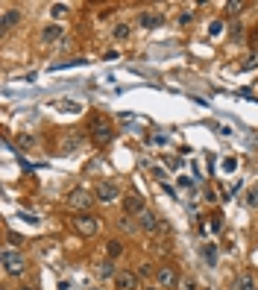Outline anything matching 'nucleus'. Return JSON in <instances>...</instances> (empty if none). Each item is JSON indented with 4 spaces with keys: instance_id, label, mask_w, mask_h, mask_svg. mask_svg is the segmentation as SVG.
Instances as JSON below:
<instances>
[{
    "instance_id": "nucleus-20",
    "label": "nucleus",
    "mask_w": 258,
    "mask_h": 290,
    "mask_svg": "<svg viewBox=\"0 0 258 290\" xmlns=\"http://www.w3.org/2000/svg\"><path fill=\"white\" fill-rule=\"evenodd\" d=\"M156 270H159V267H152V264H141L138 276H141V279H150V276H156Z\"/></svg>"
},
{
    "instance_id": "nucleus-29",
    "label": "nucleus",
    "mask_w": 258,
    "mask_h": 290,
    "mask_svg": "<svg viewBox=\"0 0 258 290\" xmlns=\"http://www.w3.org/2000/svg\"><path fill=\"white\" fill-rule=\"evenodd\" d=\"M182 287H185V290H197V284H194V281L188 279V281H185V284H182Z\"/></svg>"
},
{
    "instance_id": "nucleus-1",
    "label": "nucleus",
    "mask_w": 258,
    "mask_h": 290,
    "mask_svg": "<svg viewBox=\"0 0 258 290\" xmlns=\"http://www.w3.org/2000/svg\"><path fill=\"white\" fill-rule=\"evenodd\" d=\"M0 264H3V273H6V276H23V273H27V258H23L18 249H3Z\"/></svg>"
},
{
    "instance_id": "nucleus-18",
    "label": "nucleus",
    "mask_w": 258,
    "mask_h": 290,
    "mask_svg": "<svg viewBox=\"0 0 258 290\" xmlns=\"http://www.w3.org/2000/svg\"><path fill=\"white\" fill-rule=\"evenodd\" d=\"M129 30H132L129 23H115V27H112V38H117V41H126Z\"/></svg>"
},
{
    "instance_id": "nucleus-30",
    "label": "nucleus",
    "mask_w": 258,
    "mask_h": 290,
    "mask_svg": "<svg viewBox=\"0 0 258 290\" xmlns=\"http://www.w3.org/2000/svg\"><path fill=\"white\" fill-rule=\"evenodd\" d=\"M21 290H38V287H35V284H27V287H21Z\"/></svg>"
},
{
    "instance_id": "nucleus-23",
    "label": "nucleus",
    "mask_w": 258,
    "mask_h": 290,
    "mask_svg": "<svg viewBox=\"0 0 258 290\" xmlns=\"http://www.w3.org/2000/svg\"><path fill=\"white\" fill-rule=\"evenodd\" d=\"M223 170H226V173H235V170H238V159H223Z\"/></svg>"
},
{
    "instance_id": "nucleus-14",
    "label": "nucleus",
    "mask_w": 258,
    "mask_h": 290,
    "mask_svg": "<svg viewBox=\"0 0 258 290\" xmlns=\"http://www.w3.org/2000/svg\"><path fill=\"white\" fill-rule=\"evenodd\" d=\"M117 229H120V232H126V234H135V232H138V226H135V217L123 214V217L117 220Z\"/></svg>"
},
{
    "instance_id": "nucleus-26",
    "label": "nucleus",
    "mask_w": 258,
    "mask_h": 290,
    "mask_svg": "<svg viewBox=\"0 0 258 290\" xmlns=\"http://www.w3.org/2000/svg\"><path fill=\"white\" fill-rule=\"evenodd\" d=\"M191 21H194V12H191V9H185L182 15H179V23H182V27H185V23H191Z\"/></svg>"
},
{
    "instance_id": "nucleus-5",
    "label": "nucleus",
    "mask_w": 258,
    "mask_h": 290,
    "mask_svg": "<svg viewBox=\"0 0 258 290\" xmlns=\"http://www.w3.org/2000/svg\"><path fill=\"white\" fill-rule=\"evenodd\" d=\"M156 281H159L162 287H176V284H179V273H176L173 264H162V267L156 270Z\"/></svg>"
},
{
    "instance_id": "nucleus-19",
    "label": "nucleus",
    "mask_w": 258,
    "mask_h": 290,
    "mask_svg": "<svg viewBox=\"0 0 258 290\" xmlns=\"http://www.w3.org/2000/svg\"><path fill=\"white\" fill-rule=\"evenodd\" d=\"M202 258H205L209 264H214V261H217V246H214V244H205V246H202Z\"/></svg>"
},
{
    "instance_id": "nucleus-7",
    "label": "nucleus",
    "mask_w": 258,
    "mask_h": 290,
    "mask_svg": "<svg viewBox=\"0 0 258 290\" xmlns=\"http://www.w3.org/2000/svg\"><path fill=\"white\" fill-rule=\"evenodd\" d=\"M94 197H97V202H115L117 199V185L115 182H100V185L94 188Z\"/></svg>"
},
{
    "instance_id": "nucleus-6",
    "label": "nucleus",
    "mask_w": 258,
    "mask_h": 290,
    "mask_svg": "<svg viewBox=\"0 0 258 290\" xmlns=\"http://www.w3.org/2000/svg\"><path fill=\"white\" fill-rule=\"evenodd\" d=\"M138 273H132V270H117L115 276V290H138Z\"/></svg>"
},
{
    "instance_id": "nucleus-22",
    "label": "nucleus",
    "mask_w": 258,
    "mask_h": 290,
    "mask_svg": "<svg viewBox=\"0 0 258 290\" xmlns=\"http://www.w3.org/2000/svg\"><path fill=\"white\" fill-rule=\"evenodd\" d=\"M246 3H241V0H235V3H226V12L229 15H241V9H244Z\"/></svg>"
},
{
    "instance_id": "nucleus-15",
    "label": "nucleus",
    "mask_w": 258,
    "mask_h": 290,
    "mask_svg": "<svg viewBox=\"0 0 258 290\" xmlns=\"http://www.w3.org/2000/svg\"><path fill=\"white\" fill-rule=\"evenodd\" d=\"M106 255H109V261L120 258L123 255V244H120V241H109V244H106Z\"/></svg>"
},
{
    "instance_id": "nucleus-10",
    "label": "nucleus",
    "mask_w": 258,
    "mask_h": 290,
    "mask_svg": "<svg viewBox=\"0 0 258 290\" xmlns=\"http://www.w3.org/2000/svg\"><path fill=\"white\" fill-rule=\"evenodd\" d=\"M18 23H21V9H6V12H3V21H0V33H3V35L12 33Z\"/></svg>"
},
{
    "instance_id": "nucleus-8",
    "label": "nucleus",
    "mask_w": 258,
    "mask_h": 290,
    "mask_svg": "<svg viewBox=\"0 0 258 290\" xmlns=\"http://www.w3.org/2000/svg\"><path fill=\"white\" fill-rule=\"evenodd\" d=\"M138 229H144V232H159V229H164V220H159V217H156V214L147 208V211L138 217Z\"/></svg>"
},
{
    "instance_id": "nucleus-24",
    "label": "nucleus",
    "mask_w": 258,
    "mask_h": 290,
    "mask_svg": "<svg viewBox=\"0 0 258 290\" xmlns=\"http://www.w3.org/2000/svg\"><path fill=\"white\" fill-rule=\"evenodd\" d=\"M33 144H35L33 135H18V147H33Z\"/></svg>"
},
{
    "instance_id": "nucleus-12",
    "label": "nucleus",
    "mask_w": 258,
    "mask_h": 290,
    "mask_svg": "<svg viewBox=\"0 0 258 290\" xmlns=\"http://www.w3.org/2000/svg\"><path fill=\"white\" fill-rule=\"evenodd\" d=\"M59 38H62V27H59V23H50V27L41 30V41H44V44H56Z\"/></svg>"
},
{
    "instance_id": "nucleus-32",
    "label": "nucleus",
    "mask_w": 258,
    "mask_h": 290,
    "mask_svg": "<svg viewBox=\"0 0 258 290\" xmlns=\"http://www.w3.org/2000/svg\"><path fill=\"white\" fill-rule=\"evenodd\" d=\"M255 238H258V234H255Z\"/></svg>"
},
{
    "instance_id": "nucleus-27",
    "label": "nucleus",
    "mask_w": 258,
    "mask_h": 290,
    "mask_svg": "<svg viewBox=\"0 0 258 290\" xmlns=\"http://www.w3.org/2000/svg\"><path fill=\"white\" fill-rule=\"evenodd\" d=\"M211 229H214V232H220V229H223V220H220V217H214V220H211Z\"/></svg>"
},
{
    "instance_id": "nucleus-17",
    "label": "nucleus",
    "mask_w": 258,
    "mask_h": 290,
    "mask_svg": "<svg viewBox=\"0 0 258 290\" xmlns=\"http://www.w3.org/2000/svg\"><path fill=\"white\" fill-rule=\"evenodd\" d=\"M97 276H100V279H112L115 281V264H112V261H103V264H100V267H97Z\"/></svg>"
},
{
    "instance_id": "nucleus-4",
    "label": "nucleus",
    "mask_w": 258,
    "mask_h": 290,
    "mask_svg": "<svg viewBox=\"0 0 258 290\" xmlns=\"http://www.w3.org/2000/svg\"><path fill=\"white\" fill-rule=\"evenodd\" d=\"M144 211H147V199L141 197V194H135V191H132V194H126V197H123V214H129V217H135V220H138Z\"/></svg>"
},
{
    "instance_id": "nucleus-9",
    "label": "nucleus",
    "mask_w": 258,
    "mask_h": 290,
    "mask_svg": "<svg viewBox=\"0 0 258 290\" xmlns=\"http://www.w3.org/2000/svg\"><path fill=\"white\" fill-rule=\"evenodd\" d=\"M112 138H115V129L109 126V123H97V126L91 129V141L94 144H100V147H106Z\"/></svg>"
},
{
    "instance_id": "nucleus-21",
    "label": "nucleus",
    "mask_w": 258,
    "mask_h": 290,
    "mask_svg": "<svg viewBox=\"0 0 258 290\" xmlns=\"http://www.w3.org/2000/svg\"><path fill=\"white\" fill-rule=\"evenodd\" d=\"M246 202H249V205H255L258 208V182L252 188H249V191H246Z\"/></svg>"
},
{
    "instance_id": "nucleus-3",
    "label": "nucleus",
    "mask_w": 258,
    "mask_h": 290,
    "mask_svg": "<svg viewBox=\"0 0 258 290\" xmlns=\"http://www.w3.org/2000/svg\"><path fill=\"white\" fill-rule=\"evenodd\" d=\"M73 229L80 234H85V238H94V234L100 232V220L94 214H76L73 217Z\"/></svg>"
},
{
    "instance_id": "nucleus-25",
    "label": "nucleus",
    "mask_w": 258,
    "mask_h": 290,
    "mask_svg": "<svg viewBox=\"0 0 258 290\" xmlns=\"http://www.w3.org/2000/svg\"><path fill=\"white\" fill-rule=\"evenodd\" d=\"M209 33H211V35H220V33H223V21H211V23H209Z\"/></svg>"
},
{
    "instance_id": "nucleus-13",
    "label": "nucleus",
    "mask_w": 258,
    "mask_h": 290,
    "mask_svg": "<svg viewBox=\"0 0 258 290\" xmlns=\"http://www.w3.org/2000/svg\"><path fill=\"white\" fill-rule=\"evenodd\" d=\"M138 23L144 27V30H152V27H159L162 23V15H156V12H144L138 18Z\"/></svg>"
},
{
    "instance_id": "nucleus-11",
    "label": "nucleus",
    "mask_w": 258,
    "mask_h": 290,
    "mask_svg": "<svg viewBox=\"0 0 258 290\" xmlns=\"http://www.w3.org/2000/svg\"><path fill=\"white\" fill-rule=\"evenodd\" d=\"M232 290H258L255 287V279H252V273H238L232 281Z\"/></svg>"
},
{
    "instance_id": "nucleus-28",
    "label": "nucleus",
    "mask_w": 258,
    "mask_h": 290,
    "mask_svg": "<svg viewBox=\"0 0 258 290\" xmlns=\"http://www.w3.org/2000/svg\"><path fill=\"white\" fill-rule=\"evenodd\" d=\"M255 65H258V53H252V56H249V62H246L244 68H255Z\"/></svg>"
},
{
    "instance_id": "nucleus-31",
    "label": "nucleus",
    "mask_w": 258,
    "mask_h": 290,
    "mask_svg": "<svg viewBox=\"0 0 258 290\" xmlns=\"http://www.w3.org/2000/svg\"><path fill=\"white\" fill-rule=\"evenodd\" d=\"M141 290H159V287H141Z\"/></svg>"
},
{
    "instance_id": "nucleus-16",
    "label": "nucleus",
    "mask_w": 258,
    "mask_h": 290,
    "mask_svg": "<svg viewBox=\"0 0 258 290\" xmlns=\"http://www.w3.org/2000/svg\"><path fill=\"white\" fill-rule=\"evenodd\" d=\"M68 6H65V3H53V6H50V18H53V21H65V18H68Z\"/></svg>"
},
{
    "instance_id": "nucleus-2",
    "label": "nucleus",
    "mask_w": 258,
    "mask_h": 290,
    "mask_svg": "<svg viewBox=\"0 0 258 290\" xmlns=\"http://www.w3.org/2000/svg\"><path fill=\"white\" fill-rule=\"evenodd\" d=\"M97 197H91V191H85V188H76V191H70L68 194V205L73 211H80V214H85V211L91 208V202Z\"/></svg>"
}]
</instances>
